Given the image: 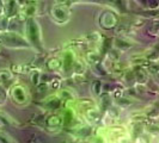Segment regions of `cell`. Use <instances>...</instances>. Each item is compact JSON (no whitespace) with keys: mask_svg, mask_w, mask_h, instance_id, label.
<instances>
[]
</instances>
